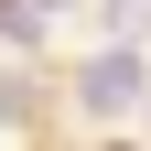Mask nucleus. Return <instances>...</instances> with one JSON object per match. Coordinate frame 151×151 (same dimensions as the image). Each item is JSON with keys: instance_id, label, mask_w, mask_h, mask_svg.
Instances as JSON below:
<instances>
[{"instance_id": "obj_1", "label": "nucleus", "mask_w": 151, "mask_h": 151, "mask_svg": "<svg viewBox=\"0 0 151 151\" xmlns=\"http://www.w3.org/2000/svg\"><path fill=\"white\" fill-rule=\"evenodd\" d=\"M140 86H151V76H140V54H97V65L76 76V97L97 108V119H119V108H140Z\"/></svg>"}, {"instance_id": "obj_2", "label": "nucleus", "mask_w": 151, "mask_h": 151, "mask_svg": "<svg viewBox=\"0 0 151 151\" xmlns=\"http://www.w3.org/2000/svg\"><path fill=\"white\" fill-rule=\"evenodd\" d=\"M22 11H54V0H22Z\"/></svg>"}]
</instances>
